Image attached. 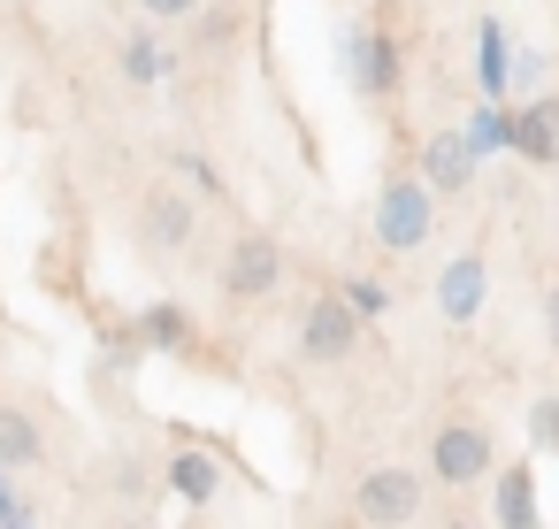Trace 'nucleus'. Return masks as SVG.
I'll list each match as a JSON object with an SVG mask.
<instances>
[{"label":"nucleus","instance_id":"1","mask_svg":"<svg viewBox=\"0 0 559 529\" xmlns=\"http://www.w3.org/2000/svg\"><path fill=\"white\" fill-rule=\"evenodd\" d=\"M429 231H437V192L421 185V169L414 177H391L376 192V238L391 254H414V246H429Z\"/></svg>","mask_w":559,"mask_h":529},{"label":"nucleus","instance_id":"2","mask_svg":"<svg viewBox=\"0 0 559 529\" xmlns=\"http://www.w3.org/2000/svg\"><path fill=\"white\" fill-rule=\"evenodd\" d=\"M337 70H345V85L360 101H391L399 93V39L376 32V24H353L345 47H337Z\"/></svg>","mask_w":559,"mask_h":529},{"label":"nucleus","instance_id":"3","mask_svg":"<svg viewBox=\"0 0 559 529\" xmlns=\"http://www.w3.org/2000/svg\"><path fill=\"white\" fill-rule=\"evenodd\" d=\"M429 475L452 483V491L498 475V445H490V430H483V422H437V437H429Z\"/></svg>","mask_w":559,"mask_h":529},{"label":"nucleus","instance_id":"4","mask_svg":"<svg viewBox=\"0 0 559 529\" xmlns=\"http://www.w3.org/2000/svg\"><path fill=\"white\" fill-rule=\"evenodd\" d=\"M353 514H360L368 529H406V521L421 514V475H414V468H399V460L368 468V475H360V491H353Z\"/></svg>","mask_w":559,"mask_h":529},{"label":"nucleus","instance_id":"5","mask_svg":"<svg viewBox=\"0 0 559 529\" xmlns=\"http://www.w3.org/2000/svg\"><path fill=\"white\" fill-rule=\"evenodd\" d=\"M360 330H368V322L345 307V292H322V299L299 315V353L322 361V368H330V361H353V353H360Z\"/></svg>","mask_w":559,"mask_h":529},{"label":"nucleus","instance_id":"6","mask_svg":"<svg viewBox=\"0 0 559 529\" xmlns=\"http://www.w3.org/2000/svg\"><path fill=\"white\" fill-rule=\"evenodd\" d=\"M192 231H200V200H192V192L154 185V192L139 200V246H146V254H185Z\"/></svg>","mask_w":559,"mask_h":529},{"label":"nucleus","instance_id":"7","mask_svg":"<svg viewBox=\"0 0 559 529\" xmlns=\"http://www.w3.org/2000/svg\"><path fill=\"white\" fill-rule=\"evenodd\" d=\"M276 284H284L276 238H269V231H246V238L230 246V261H223V299H269Z\"/></svg>","mask_w":559,"mask_h":529},{"label":"nucleus","instance_id":"8","mask_svg":"<svg viewBox=\"0 0 559 529\" xmlns=\"http://www.w3.org/2000/svg\"><path fill=\"white\" fill-rule=\"evenodd\" d=\"M414 169H421V185H429V192H467V185H475V169H483V154L467 146V131H429V139H421V154H414Z\"/></svg>","mask_w":559,"mask_h":529},{"label":"nucleus","instance_id":"9","mask_svg":"<svg viewBox=\"0 0 559 529\" xmlns=\"http://www.w3.org/2000/svg\"><path fill=\"white\" fill-rule=\"evenodd\" d=\"M483 299H490V261H483V254L444 261V277H437V315H444V322H475Z\"/></svg>","mask_w":559,"mask_h":529},{"label":"nucleus","instance_id":"10","mask_svg":"<svg viewBox=\"0 0 559 529\" xmlns=\"http://www.w3.org/2000/svg\"><path fill=\"white\" fill-rule=\"evenodd\" d=\"M513 154L536 162V169H559V93L513 108Z\"/></svg>","mask_w":559,"mask_h":529},{"label":"nucleus","instance_id":"11","mask_svg":"<svg viewBox=\"0 0 559 529\" xmlns=\"http://www.w3.org/2000/svg\"><path fill=\"white\" fill-rule=\"evenodd\" d=\"M162 475H169V491H177V498H185V506H207V498H215V491H223V460H215V452H207V445H177V452H169V468H162Z\"/></svg>","mask_w":559,"mask_h":529},{"label":"nucleus","instance_id":"12","mask_svg":"<svg viewBox=\"0 0 559 529\" xmlns=\"http://www.w3.org/2000/svg\"><path fill=\"white\" fill-rule=\"evenodd\" d=\"M490 514H498V529H544V514H536V468H528V460H513V468L498 475Z\"/></svg>","mask_w":559,"mask_h":529},{"label":"nucleus","instance_id":"13","mask_svg":"<svg viewBox=\"0 0 559 529\" xmlns=\"http://www.w3.org/2000/svg\"><path fill=\"white\" fill-rule=\"evenodd\" d=\"M139 353H192V315L177 299H146L139 307Z\"/></svg>","mask_w":559,"mask_h":529},{"label":"nucleus","instance_id":"14","mask_svg":"<svg viewBox=\"0 0 559 529\" xmlns=\"http://www.w3.org/2000/svg\"><path fill=\"white\" fill-rule=\"evenodd\" d=\"M39 422L24 407H0V468H39Z\"/></svg>","mask_w":559,"mask_h":529},{"label":"nucleus","instance_id":"15","mask_svg":"<svg viewBox=\"0 0 559 529\" xmlns=\"http://www.w3.org/2000/svg\"><path fill=\"white\" fill-rule=\"evenodd\" d=\"M123 78H131V85H162V78H169V55H162V39H154V32L123 39Z\"/></svg>","mask_w":559,"mask_h":529},{"label":"nucleus","instance_id":"16","mask_svg":"<svg viewBox=\"0 0 559 529\" xmlns=\"http://www.w3.org/2000/svg\"><path fill=\"white\" fill-rule=\"evenodd\" d=\"M475 47H483V93L498 101V93H506V32H498V24L483 16V32H475Z\"/></svg>","mask_w":559,"mask_h":529},{"label":"nucleus","instance_id":"17","mask_svg":"<svg viewBox=\"0 0 559 529\" xmlns=\"http://www.w3.org/2000/svg\"><path fill=\"white\" fill-rule=\"evenodd\" d=\"M467 146H475V154H498V146H513V116H506V108H475V124H467Z\"/></svg>","mask_w":559,"mask_h":529},{"label":"nucleus","instance_id":"18","mask_svg":"<svg viewBox=\"0 0 559 529\" xmlns=\"http://www.w3.org/2000/svg\"><path fill=\"white\" fill-rule=\"evenodd\" d=\"M337 292H345V307H353L360 322L391 315V284H376V277H353V284H337Z\"/></svg>","mask_w":559,"mask_h":529},{"label":"nucleus","instance_id":"19","mask_svg":"<svg viewBox=\"0 0 559 529\" xmlns=\"http://www.w3.org/2000/svg\"><path fill=\"white\" fill-rule=\"evenodd\" d=\"M192 24H200L207 47H230V39H238V0H215V9H200Z\"/></svg>","mask_w":559,"mask_h":529},{"label":"nucleus","instance_id":"20","mask_svg":"<svg viewBox=\"0 0 559 529\" xmlns=\"http://www.w3.org/2000/svg\"><path fill=\"white\" fill-rule=\"evenodd\" d=\"M528 445H536V452H559V399H551V391L528 407Z\"/></svg>","mask_w":559,"mask_h":529},{"label":"nucleus","instance_id":"21","mask_svg":"<svg viewBox=\"0 0 559 529\" xmlns=\"http://www.w3.org/2000/svg\"><path fill=\"white\" fill-rule=\"evenodd\" d=\"M139 9H146L154 24H192V16L207 9V0H139Z\"/></svg>","mask_w":559,"mask_h":529},{"label":"nucleus","instance_id":"22","mask_svg":"<svg viewBox=\"0 0 559 529\" xmlns=\"http://www.w3.org/2000/svg\"><path fill=\"white\" fill-rule=\"evenodd\" d=\"M177 169H185V177H192V185H200V192H223V177H215V169H207V162H200V154H177Z\"/></svg>","mask_w":559,"mask_h":529},{"label":"nucleus","instance_id":"23","mask_svg":"<svg viewBox=\"0 0 559 529\" xmlns=\"http://www.w3.org/2000/svg\"><path fill=\"white\" fill-rule=\"evenodd\" d=\"M16 514H24V498L9 491V468H0V521H16Z\"/></svg>","mask_w":559,"mask_h":529},{"label":"nucleus","instance_id":"24","mask_svg":"<svg viewBox=\"0 0 559 529\" xmlns=\"http://www.w3.org/2000/svg\"><path fill=\"white\" fill-rule=\"evenodd\" d=\"M544 330H551V345H559V284L544 292Z\"/></svg>","mask_w":559,"mask_h":529},{"label":"nucleus","instance_id":"25","mask_svg":"<svg viewBox=\"0 0 559 529\" xmlns=\"http://www.w3.org/2000/svg\"><path fill=\"white\" fill-rule=\"evenodd\" d=\"M0 529H32V514H16V521H0Z\"/></svg>","mask_w":559,"mask_h":529},{"label":"nucleus","instance_id":"26","mask_svg":"<svg viewBox=\"0 0 559 529\" xmlns=\"http://www.w3.org/2000/svg\"><path fill=\"white\" fill-rule=\"evenodd\" d=\"M444 529H475V521H444Z\"/></svg>","mask_w":559,"mask_h":529},{"label":"nucleus","instance_id":"27","mask_svg":"<svg viewBox=\"0 0 559 529\" xmlns=\"http://www.w3.org/2000/svg\"><path fill=\"white\" fill-rule=\"evenodd\" d=\"M131 529H139V521H131Z\"/></svg>","mask_w":559,"mask_h":529}]
</instances>
